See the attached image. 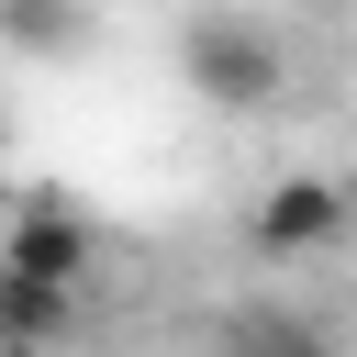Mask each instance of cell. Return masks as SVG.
Segmentation results:
<instances>
[{
	"instance_id": "1",
	"label": "cell",
	"mask_w": 357,
	"mask_h": 357,
	"mask_svg": "<svg viewBox=\"0 0 357 357\" xmlns=\"http://www.w3.org/2000/svg\"><path fill=\"white\" fill-rule=\"evenodd\" d=\"M178 89H190L201 112H268V100L290 89L279 22H268V11H234V0L190 11V22H178Z\"/></svg>"
},
{
	"instance_id": "2",
	"label": "cell",
	"mask_w": 357,
	"mask_h": 357,
	"mask_svg": "<svg viewBox=\"0 0 357 357\" xmlns=\"http://www.w3.org/2000/svg\"><path fill=\"white\" fill-rule=\"evenodd\" d=\"M0 279H22V290H89V212H67V201H22V212H0Z\"/></svg>"
},
{
	"instance_id": "3",
	"label": "cell",
	"mask_w": 357,
	"mask_h": 357,
	"mask_svg": "<svg viewBox=\"0 0 357 357\" xmlns=\"http://www.w3.org/2000/svg\"><path fill=\"white\" fill-rule=\"evenodd\" d=\"M257 257H312L346 234V178H268V201L245 212Z\"/></svg>"
},
{
	"instance_id": "4",
	"label": "cell",
	"mask_w": 357,
	"mask_h": 357,
	"mask_svg": "<svg viewBox=\"0 0 357 357\" xmlns=\"http://www.w3.org/2000/svg\"><path fill=\"white\" fill-rule=\"evenodd\" d=\"M0 45L11 56H78L89 45V0H0Z\"/></svg>"
},
{
	"instance_id": "5",
	"label": "cell",
	"mask_w": 357,
	"mask_h": 357,
	"mask_svg": "<svg viewBox=\"0 0 357 357\" xmlns=\"http://www.w3.org/2000/svg\"><path fill=\"white\" fill-rule=\"evenodd\" d=\"M0 324H11V346H56V335L78 324V301H67V290H22V279H0Z\"/></svg>"
},
{
	"instance_id": "6",
	"label": "cell",
	"mask_w": 357,
	"mask_h": 357,
	"mask_svg": "<svg viewBox=\"0 0 357 357\" xmlns=\"http://www.w3.org/2000/svg\"><path fill=\"white\" fill-rule=\"evenodd\" d=\"M223 346H234V357H324V335H312L301 312H234Z\"/></svg>"
},
{
	"instance_id": "7",
	"label": "cell",
	"mask_w": 357,
	"mask_h": 357,
	"mask_svg": "<svg viewBox=\"0 0 357 357\" xmlns=\"http://www.w3.org/2000/svg\"><path fill=\"white\" fill-rule=\"evenodd\" d=\"M0 357H22V346H11V324H0Z\"/></svg>"
},
{
	"instance_id": "8",
	"label": "cell",
	"mask_w": 357,
	"mask_h": 357,
	"mask_svg": "<svg viewBox=\"0 0 357 357\" xmlns=\"http://www.w3.org/2000/svg\"><path fill=\"white\" fill-rule=\"evenodd\" d=\"M0 212H11V201H0Z\"/></svg>"
}]
</instances>
